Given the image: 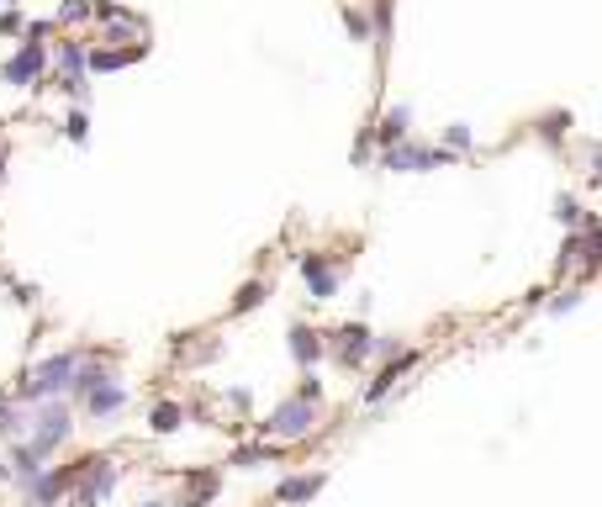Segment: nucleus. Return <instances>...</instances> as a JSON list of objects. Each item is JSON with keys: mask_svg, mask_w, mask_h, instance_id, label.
<instances>
[{"mask_svg": "<svg viewBox=\"0 0 602 507\" xmlns=\"http://www.w3.org/2000/svg\"><path fill=\"white\" fill-rule=\"evenodd\" d=\"M80 360H85L80 349H59V354H48V360H37V365L22 375V386H16V402L37 407V402H59V397H69Z\"/></svg>", "mask_w": 602, "mask_h": 507, "instance_id": "obj_1", "label": "nucleus"}, {"mask_svg": "<svg viewBox=\"0 0 602 507\" xmlns=\"http://www.w3.org/2000/svg\"><path fill=\"white\" fill-rule=\"evenodd\" d=\"M74 465H80V476H74V486H69V507H101L111 492H117L122 465L111 455H80Z\"/></svg>", "mask_w": 602, "mask_h": 507, "instance_id": "obj_2", "label": "nucleus"}, {"mask_svg": "<svg viewBox=\"0 0 602 507\" xmlns=\"http://www.w3.org/2000/svg\"><path fill=\"white\" fill-rule=\"evenodd\" d=\"M317 428V402H301V397H286L280 407H270V418L259 423V434L275 439V444H296V439H307Z\"/></svg>", "mask_w": 602, "mask_h": 507, "instance_id": "obj_3", "label": "nucleus"}, {"mask_svg": "<svg viewBox=\"0 0 602 507\" xmlns=\"http://www.w3.org/2000/svg\"><path fill=\"white\" fill-rule=\"evenodd\" d=\"M69 434H74L69 402H37V407H32V434H27V444H32L43 460H48L59 444H69Z\"/></svg>", "mask_w": 602, "mask_h": 507, "instance_id": "obj_4", "label": "nucleus"}, {"mask_svg": "<svg viewBox=\"0 0 602 507\" xmlns=\"http://www.w3.org/2000/svg\"><path fill=\"white\" fill-rule=\"evenodd\" d=\"M455 154L449 148H434V143H397V148H381V169H402V175H418V169H439Z\"/></svg>", "mask_w": 602, "mask_h": 507, "instance_id": "obj_5", "label": "nucleus"}, {"mask_svg": "<svg viewBox=\"0 0 602 507\" xmlns=\"http://www.w3.org/2000/svg\"><path fill=\"white\" fill-rule=\"evenodd\" d=\"M328 349H333V360H338V365L360 370L370 354H375V333H370L365 323H344V328H333V333H328Z\"/></svg>", "mask_w": 602, "mask_h": 507, "instance_id": "obj_6", "label": "nucleus"}, {"mask_svg": "<svg viewBox=\"0 0 602 507\" xmlns=\"http://www.w3.org/2000/svg\"><path fill=\"white\" fill-rule=\"evenodd\" d=\"M74 476H80V465H48L37 481H27V507H59V502H69Z\"/></svg>", "mask_w": 602, "mask_h": 507, "instance_id": "obj_7", "label": "nucleus"}, {"mask_svg": "<svg viewBox=\"0 0 602 507\" xmlns=\"http://www.w3.org/2000/svg\"><path fill=\"white\" fill-rule=\"evenodd\" d=\"M43 69H48V48L43 43H22V48H16L11 53V59L6 64H0V80H6V85H37V80H43Z\"/></svg>", "mask_w": 602, "mask_h": 507, "instance_id": "obj_8", "label": "nucleus"}, {"mask_svg": "<svg viewBox=\"0 0 602 507\" xmlns=\"http://www.w3.org/2000/svg\"><path fill=\"white\" fill-rule=\"evenodd\" d=\"M301 280H307V291H312V302H333L338 296V265L328 254H301Z\"/></svg>", "mask_w": 602, "mask_h": 507, "instance_id": "obj_9", "label": "nucleus"}, {"mask_svg": "<svg viewBox=\"0 0 602 507\" xmlns=\"http://www.w3.org/2000/svg\"><path fill=\"white\" fill-rule=\"evenodd\" d=\"M286 344H291V360H296L301 370H312V365L328 354V333H317V328H307V323H291Z\"/></svg>", "mask_w": 602, "mask_h": 507, "instance_id": "obj_10", "label": "nucleus"}, {"mask_svg": "<svg viewBox=\"0 0 602 507\" xmlns=\"http://www.w3.org/2000/svg\"><path fill=\"white\" fill-rule=\"evenodd\" d=\"M412 365H418V349H402L397 360H386V370H381V375H375V381L365 386V402H370V407H375V402H386V397H391V386H397Z\"/></svg>", "mask_w": 602, "mask_h": 507, "instance_id": "obj_11", "label": "nucleus"}, {"mask_svg": "<svg viewBox=\"0 0 602 507\" xmlns=\"http://www.w3.org/2000/svg\"><path fill=\"white\" fill-rule=\"evenodd\" d=\"M80 407H85L96 423H106V418H117V412L127 407V386H122V381H106L101 391H90V397H85Z\"/></svg>", "mask_w": 602, "mask_h": 507, "instance_id": "obj_12", "label": "nucleus"}, {"mask_svg": "<svg viewBox=\"0 0 602 507\" xmlns=\"http://www.w3.org/2000/svg\"><path fill=\"white\" fill-rule=\"evenodd\" d=\"M323 486H328V476L323 471H307V476H286V481H280L275 486V502H312L317 492H323Z\"/></svg>", "mask_w": 602, "mask_h": 507, "instance_id": "obj_13", "label": "nucleus"}, {"mask_svg": "<svg viewBox=\"0 0 602 507\" xmlns=\"http://www.w3.org/2000/svg\"><path fill=\"white\" fill-rule=\"evenodd\" d=\"M143 53H148V43H133V48H90V69H96V74H111V69L138 64Z\"/></svg>", "mask_w": 602, "mask_h": 507, "instance_id": "obj_14", "label": "nucleus"}, {"mask_svg": "<svg viewBox=\"0 0 602 507\" xmlns=\"http://www.w3.org/2000/svg\"><path fill=\"white\" fill-rule=\"evenodd\" d=\"M407 133H412V106H391L386 117H381V127H375V138H381L386 148L407 143Z\"/></svg>", "mask_w": 602, "mask_h": 507, "instance_id": "obj_15", "label": "nucleus"}, {"mask_svg": "<svg viewBox=\"0 0 602 507\" xmlns=\"http://www.w3.org/2000/svg\"><path fill=\"white\" fill-rule=\"evenodd\" d=\"M90 48L85 43H59V80H85Z\"/></svg>", "mask_w": 602, "mask_h": 507, "instance_id": "obj_16", "label": "nucleus"}, {"mask_svg": "<svg viewBox=\"0 0 602 507\" xmlns=\"http://www.w3.org/2000/svg\"><path fill=\"white\" fill-rule=\"evenodd\" d=\"M217 486H222L217 471H196L191 481H185V502H180V507H206V502L217 497Z\"/></svg>", "mask_w": 602, "mask_h": 507, "instance_id": "obj_17", "label": "nucleus"}, {"mask_svg": "<svg viewBox=\"0 0 602 507\" xmlns=\"http://www.w3.org/2000/svg\"><path fill=\"white\" fill-rule=\"evenodd\" d=\"M185 423V407L180 402H154V407H148V428H154V434H175V428Z\"/></svg>", "mask_w": 602, "mask_h": 507, "instance_id": "obj_18", "label": "nucleus"}, {"mask_svg": "<svg viewBox=\"0 0 602 507\" xmlns=\"http://www.w3.org/2000/svg\"><path fill=\"white\" fill-rule=\"evenodd\" d=\"M270 460H280V444H275V439L243 444V449H233V455H228V465H243V471H249V465H270Z\"/></svg>", "mask_w": 602, "mask_h": 507, "instance_id": "obj_19", "label": "nucleus"}, {"mask_svg": "<svg viewBox=\"0 0 602 507\" xmlns=\"http://www.w3.org/2000/svg\"><path fill=\"white\" fill-rule=\"evenodd\" d=\"M555 222H560L566 233H581V228H587V212H581L576 196H555Z\"/></svg>", "mask_w": 602, "mask_h": 507, "instance_id": "obj_20", "label": "nucleus"}, {"mask_svg": "<svg viewBox=\"0 0 602 507\" xmlns=\"http://www.w3.org/2000/svg\"><path fill=\"white\" fill-rule=\"evenodd\" d=\"M265 296H270V286H265V280H243V286H238V296H233V307H228V312H233V317H238V312H254L259 302H265Z\"/></svg>", "mask_w": 602, "mask_h": 507, "instance_id": "obj_21", "label": "nucleus"}, {"mask_svg": "<svg viewBox=\"0 0 602 507\" xmlns=\"http://www.w3.org/2000/svg\"><path fill=\"white\" fill-rule=\"evenodd\" d=\"M64 138H69V143H85V138H90V117H85V106H74L69 117H64Z\"/></svg>", "mask_w": 602, "mask_h": 507, "instance_id": "obj_22", "label": "nucleus"}, {"mask_svg": "<svg viewBox=\"0 0 602 507\" xmlns=\"http://www.w3.org/2000/svg\"><path fill=\"white\" fill-rule=\"evenodd\" d=\"M85 16H96L90 0H64V6H59V27H74V22H85Z\"/></svg>", "mask_w": 602, "mask_h": 507, "instance_id": "obj_23", "label": "nucleus"}, {"mask_svg": "<svg viewBox=\"0 0 602 507\" xmlns=\"http://www.w3.org/2000/svg\"><path fill=\"white\" fill-rule=\"evenodd\" d=\"M344 27L354 32V43H375V32H370V22H365V11L344 6Z\"/></svg>", "mask_w": 602, "mask_h": 507, "instance_id": "obj_24", "label": "nucleus"}, {"mask_svg": "<svg viewBox=\"0 0 602 507\" xmlns=\"http://www.w3.org/2000/svg\"><path fill=\"white\" fill-rule=\"evenodd\" d=\"M444 148H449V154H465V148H470V127L465 122H449L444 127Z\"/></svg>", "mask_w": 602, "mask_h": 507, "instance_id": "obj_25", "label": "nucleus"}, {"mask_svg": "<svg viewBox=\"0 0 602 507\" xmlns=\"http://www.w3.org/2000/svg\"><path fill=\"white\" fill-rule=\"evenodd\" d=\"M296 397H301V402H323V381L307 370V375H301V386H296Z\"/></svg>", "mask_w": 602, "mask_h": 507, "instance_id": "obj_26", "label": "nucleus"}, {"mask_svg": "<svg viewBox=\"0 0 602 507\" xmlns=\"http://www.w3.org/2000/svg\"><path fill=\"white\" fill-rule=\"evenodd\" d=\"M576 307H581V291H566V296H555V302H550V312H560V317L576 312Z\"/></svg>", "mask_w": 602, "mask_h": 507, "instance_id": "obj_27", "label": "nucleus"}, {"mask_svg": "<svg viewBox=\"0 0 602 507\" xmlns=\"http://www.w3.org/2000/svg\"><path fill=\"white\" fill-rule=\"evenodd\" d=\"M0 32H27V22H22V11H0Z\"/></svg>", "mask_w": 602, "mask_h": 507, "instance_id": "obj_28", "label": "nucleus"}, {"mask_svg": "<svg viewBox=\"0 0 602 507\" xmlns=\"http://www.w3.org/2000/svg\"><path fill=\"white\" fill-rule=\"evenodd\" d=\"M560 127H571V111H566V117H560V111H555V117H544V138H560Z\"/></svg>", "mask_w": 602, "mask_h": 507, "instance_id": "obj_29", "label": "nucleus"}, {"mask_svg": "<svg viewBox=\"0 0 602 507\" xmlns=\"http://www.w3.org/2000/svg\"><path fill=\"white\" fill-rule=\"evenodd\" d=\"M249 402H254V397H249V391H243V386H233V391H228V407H238V412H243Z\"/></svg>", "mask_w": 602, "mask_h": 507, "instance_id": "obj_30", "label": "nucleus"}, {"mask_svg": "<svg viewBox=\"0 0 602 507\" xmlns=\"http://www.w3.org/2000/svg\"><path fill=\"white\" fill-rule=\"evenodd\" d=\"M587 175H592V180L602 185V148H597V154H592V169H587Z\"/></svg>", "mask_w": 602, "mask_h": 507, "instance_id": "obj_31", "label": "nucleus"}, {"mask_svg": "<svg viewBox=\"0 0 602 507\" xmlns=\"http://www.w3.org/2000/svg\"><path fill=\"white\" fill-rule=\"evenodd\" d=\"M0 180H6V143H0Z\"/></svg>", "mask_w": 602, "mask_h": 507, "instance_id": "obj_32", "label": "nucleus"}, {"mask_svg": "<svg viewBox=\"0 0 602 507\" xmlns=\"http://www.w3.org/2000/svg\"><path fill=\"white\" fill-rule=\"evenodd\" d=\"M143 507H180V502H143Z\"/></svg>", "mask_w": 602, "mask_h": 507, "instance_id": "obj_33", "label": "nucleus"}, {"mask_svg": "<svg viewBox=\"0 0 602 507\" xmlns=\"http://www.w3.org/2000/svg\"><path fill=\"white\" fill-rule=\"evenodd\" d=\"M0 6H11V0H0Z\"/></svg>", "mask_w": 602, "mask_h": 507, "instance_id": "obj_34", "label": "nucleus"}, {"mask_svg": "<svg viewBox=\"0 0 602 507\" xmlns=\"http://www.w3.org/2000/svg\"><path fill=\"white\" fill-rule=\"evenodd\" d=\"M0 407H6V397H0Z\"/></svg>", "mask_w": 602, "mask_h": 507, "instance_id": "obj_35", "label": "nucleus"}]
</instances>
